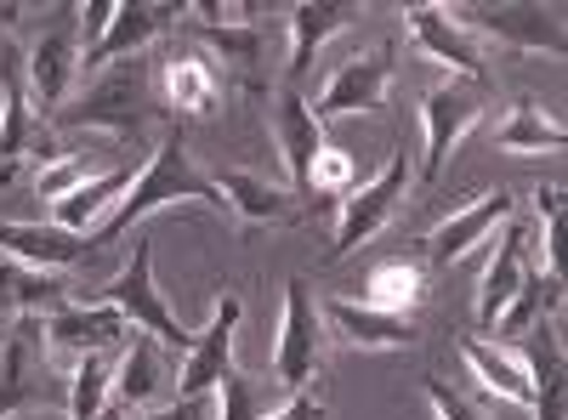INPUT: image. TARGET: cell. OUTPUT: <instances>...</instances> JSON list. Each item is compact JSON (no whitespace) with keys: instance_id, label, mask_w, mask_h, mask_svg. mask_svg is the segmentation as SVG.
I'll list each match as a JSON object with an SVG mask.
<instances>
[{"instance_id":"obj_21","label":"cell","mask_w":568,"mask_h":420,"mask_svg":"<svg viewBox=\"0 0 568 420\" xmlns=\"http://www.w3.org/2000/svg\"><path fill=\"white\" fill-rule=\"evenodd\" d=\"M0 256L63 273V267L91 256V239L85 233H69V227H52V222H0Z\"/></svg>"},{"instance_id":"obj_8","label":"cell","mask_w":568,"mask_h":420,"mask_svg":"<svg viewBox=\"0 0 568 420\" xmlns=\"http://www.w3.org/2000/svg\"><path fill=\"white\" fill-rule=\"evenodd\" d=\"M404 188H409V148H393V160L382 165V176H369L364 188H353L342 199V222H336V245H329L324 262H347L358 245H369L382 233L398 205H404Z\"/></svg>"},{"instance_id":"obj_20","label":"cell","mask_w":568,"mask_h":420,"mask_svg":"<svg viewBox=\"0 0 568 420\" xmlns=\"http://www.w3.org/2000/svg\"><path fill=\"white\" fill-rule=\"evenodd\" d=\"M176 18H182V7H149V0H142V7H114L103 40L91 45V52H80V69L98 74V69H109V63H120V58H142V45L160 40Z\"/></svg>"},{"instance_id":"obj_9","label":"cell","mask_w":568,"mask_h":420,"mask_svg":"<svg viewBox=\"0 0 568 420\" xmlns=\"http://www.w3.org/2000/svg\"><path fill=\"white\" fill-rule=\"evenodd\" d=\"M58 23L45 29L34 45H29V58H23V80H29V103L34 114H58L69 103V91H74V74H80V7H58L52 12Z\"/></svg>"},{"instance_id":"obj_11","label":"cell","mask_w":568,"mask_h":420,"mask_svg":"<svg viewBox=\"0 0 568 420\" xmlns=\"http://www.w3.org/2000/svg\"><path fill=\"white\" fill-rule=\"evenodd\" d=\"M324 307V330L329 347H353V352H404L420 341V324L409 313H382V307H364L347 296H329Z\"/></svg>"},{"instance_id":"obj_34","label":"cell","mask_w":568,"mask_h":420,"mask_svg":"<svg viewBox=\"0 0 568 420\" xmlns=\"http://www.w3.org/2000/svg\"><path fill=\"white\" fill-rule=\"evenodd\" d=\"M114 398V369L103 352H91L74 363V376H69V420H98Z\"/></svg>"},{"instance_id":"obj_28","label":"cell","mask_w":568,"mask_h":420,"mask_svg":"<svg viewBox=\"0 0 568 420\" xmlns=\"http://www.w3.org/2000/svg\"><path fill=\"white\" fill-rule=\"evenodd\" d=\"M194 40H205L211 52L240 74V85L251 98H267V34H262V23H233V29L194 23Z\"/></svg>"},{"instance_id":"obj_42","label":"cell","mask_w":568,"mask_h":420,"mask_svg":"<svg viewBox=\"0 0 568 420\" xmlns=\"http://www.w3.org/2000/svg\"><path fill=\"white\" fill-rule=\"evenodd\" d=\"M23 18V0H0V29H18Z\"/></svg>"},{"instance_id":"obj_40","label":"cell","mask_w":568,"mask_h":420,"mask_svg":"<svg viewBox=\"0 0 568 420\" xmlns=\"http://www.w3.org/2000/svg\"><path fill=\"white\" fill-rule=\"evenodd\" d=\"M109 18H114V0H91V7H80V52H91V45L103 40Z\"/></svg>"},{"instance_id":"obj_32","label":"cell","mask_w":568,"mask_h":420,"mask_svg":"<svg viewBox=\"0 0 568 420\" xmlns=\"http://www.w3.org/2000/svg\"><path fill=\"white\" fill-rule=\"evenodd\" d=\"M466 352V363H471V376H478L495 398H506V403H535V387H529V369L517 363L511 352H500V347H489V341H466L460 347Z\"/></svg>"},{"instance_id":"obj_18","label":"cell","mask_w":568,"mask_h":420,"mask_svg":"<svg viewBox=\"0 0 568 420\" xmlns=\"http://www.w3.org/2000/svg\"><path fill=\"white\" fill-rule=\"evenodd\" d=\"M160 103L176 120H211L222 109V74H216V63H205L194 45L171 52L160 63Z\"/></svg>"},{"instance_id":"obj_2","label":"cell","mask_w":568,"mask_h":420,"mask_svg":"<svg viewBox=\"0 0 568 420\" xmlns=\"http://www.w3.org/2000/svg\"><path fill=\"white\" fill-rule=\"evenodd\" d=\"M149 120H154V85H149V63L142 58H120V63L98 69L80 98L52 114L58 131H103L125 154H131V143L142 148Z\"/></svg>"},{"instance_id":"obj_24","label":"cell","mask_w":568,"mask_h":420,"mask_svg":"<svg viewBox=\"0 0 568 420\" xmlns=\"http://www.w3.org/2000/svg\"><path fill=\"white\" fill-rule=\"evenodd\" d=\"M524 273H529V227H524V222H506L500 245H495V256H489V267H484V285H478V324H484V330H495V318H500L506 301L517 296Z\"/></svg>"},{"instance_id":"obj_33","label":"cell","mask_w":568,"mask_h":420,"mask_svg":"<svg viewBox=\"0 0 568 420\" xmlns=\"http://www.w3.org/2000/svg\"><path fill=\"white\" fill-rule=\"evenodd\" d=\"M568 143V131L557 125V120H546L535 103H511V114L495 125V148L500 154H557Z\"/></svg>"},{"instance_id":"obj_30","label":"cell","mask_w":568,"mask_h":420,"mask_svg":"<svg viewBox=\"0 0 568 420\" xmlns=\"http://www.w3.org/2000/svg\"><path fill=\"white\" fill-rule=\"evenodd\" d=\"M557 307H562V278L529 267L524 285H517V296L506 301V313L495 318V330H500V341H517V336H529L535 324H546Z\"/></svg>"},{"instance_id":"obj_37","label":"cell","mask_w":568,"mask_h":420,"mask_svg":"<svg viewBox=\"0 0 568 420\" xmlns=\"http://www.w3.org/2000/svg\"><path fill=\"white\" fill-rule=\"evenodd\" d=\"M313 194H353V160L342 148H318L313 160Z\"/></svg>"},{"instance_id":"obj_6","label":"cell","mask_w":568,"mask_h":420,"mask_svg":"<svg viewBox=\"0 0 568 420\" xmlns=\"http://www.w3.org/2000/svg\"><path fill=\"white\" fill-rule=\"evenodd\" d=\"M40 154L45 165L63 160L58 154V136L29 103V80H23V58L18 52H0V182L18 176V160Z\"/></svg>"},{"instance_id":"obj_10","label":"cell","mask_w":568,"mask_h":420,"mask_svg":"<svg viewBox=\"0 0 568 420\" xmlns=\"http://www.w3.org/2000/svg\"><path fill=\"white\" fill-rule=\"evenodd\" d=\"M449 18L471 34V40H500L506 52H551L562 58V12L557 7H449Z\"/></svg>"},{"instance_id":"obj_1","label":"cell","mask_w":568,"mask_h":420,"mask_svg":"<svg viewBox=\"0 0 568 420\" xmlns=\"http://www.w3.org/2000/svg\"><path fill=\"white\" fill-rule=\"evenodd\" d=\"M171 205H205V211H222L227 216V199L216 194V182L205 171H194V160H187V120H171L165 143L149 154V165H142V176L125 188V199L98 222V233H91V250L120 239V233H131L136 222H149Z\"/></svg>"},{"instance_id":"obj_25","label":"cell","mask_w":568,"mask_h":420,"mask_svg":"<svg viewBox=\"0 0 568 420\" xmlns=\"http://www.w3.org/2000/svg\"><path fill=\"white\" fill-rule=\"evenodd\" d=\"M211 182H216V194L227 199V216H240L245 227H278V222H296L302 216L296 194L273 188V182H262L256 171H222Z\"/></svg>"},{"instance_id":"obj_23","label":"cell","mask_w":568,"mask_h":420,"mask_svg":"<svg viewBox=\"0 0 568 420\" xmlns=\"http://www.w3.org/2000/svg\"><path fill=\"white\" fill-rule=\"evenodd\" d=\"M136 176H142V154L120 160V165H114V171H103V176H91L85 188H74L69 199H58V205H52V227H69V233H85V239H91V233H98V222L125 199V188H131Z\"/></svg>"},{"instance_id":"obj_41","label":"cell","mask_w":568,"mask_h":420,"mask_svg":"<svg viewBox=\"0 0 568 420\" xmlns=\"http://www.w3.org/2000/svg\"><path fill=\"white\" fill-rule=\"evenodd\" d=\"M267 420H324V403L313 392H291V403H284L278 414H267Z\"/></svg>"},{"instance_id":"obj_27","label":"cell","mask_w":568,"mask_h":420,"mask_svg":"<svg viewBox=\"0 0 568 420\" xmlns=\"http://www.w3.org/2000/svg\"><path fill=\"white\" fill-rule=\"evenodd\" d=\"M517 347H524V363L529 369V387H535V420H562V330L546 318L535 324L529 336H517Z\"/></svg>"},{"instance_id":"obj_43","label":"cell","mask_w":568,"mask_h":420,"mask_svg":"<svg viewBox=\"0 0 568 420\" xmlns=\"http://www.w3.org/2000/svg\"><path fill=\"white\" fill-rule=\"evenodd\" d=\"M125 414H131V409H125V403H120V398H109V409H103V414H98V420H125Z\"/></svg>"},{"instance_id":"obj_44","label":"cell","mask_w":568,"mask_h":420,"mask_svg":"<svg viewBox=\"0 0 568 420\" xmlns=\"http://www.w3.org/2000/svg\"><path fill=\"white\" fill-rule=\"evenodd\" d=\"M211 420H216V414H211Z\"/></svg>"},{"instance_id":"obj_14","label":"cell","mask_w":568,"mask_h":420,"mask_svg":"<svg viewBox=\"0 0 568 420\" xmlns=\"http://www.w3.org/2000/svg\"><path fill=\"white\" fill-rule=\"evenodd\" d=\"M240 318H245V301L240 296H222L216 313L205 330H194V347L182 352V369H176V392L182 398H211L216 381H222V369L233 363V330H240Z\"/></svg>"},{"instance_id":"obj_22","label":"cell","mask_w":568,"mask_h":420,"mask_svg":"<svg viewBox=\"0 0 568 420\" xmlns=\"http://www.w3.org/2000/svg\"><path fill=\"white\" fill-rule=\"evenodd\" d=\"M69 301H74V285L63 273L0 256V307H7V313H18V318H52Z\"/></svg>"},{"instance_id":"obj_38","label":"cell","mask_w":568,"mask_h":420,"mask_svg":"<svg viewBox=\"0 0 568 420\" xmlns=\"http://www.w3.org/2000/svg\"><path fill=\"white\" fill-rule=\"evenodd\" d=\"M426 398H433V409H438V420H484V409H471L444 376H426Z\"/></svg>"},{"instance_id":"obj_7","label":"cell","mask_w":568,"mask_h":420,"mask_svg":"<svg viewBox=\"0 0 568 420\" xmlns=\"http://www.w3.org/2000/svg\"><path fill=\"white\" fill-rule=\"evenodd\" d=\"M29 409H52V347H45L40 318H18L0 347V420Z\"/></svg>"},{"instance_id":"obj_15","label":"cell","mask_w":568,"mask_h":420,"mask_svg":"<svg viewBox=\"0 0 568 420\" xmlns=\"http://www.w3.org/2000/svg\"><path fill=\"white\" fill-rule=\"evenodd\" d=\"M404 29H409V40H415V52H426L433 63H444V69H455V74H466V80L484 85V45L449 18V7H438V0H420V7L404 12Z\"/></svg>"},{"instance_id":"obj_16","label":"cell","mask_w":568,"mask_h":420,"mask_svg":"<svg viewBox=\"0 0 568 420\" xmlns=\"http://www.w3.org/2000/svg\"><path fill=\"white\" fill-rule=\"evenodd\" d=\"M45 330V347L52 352H74V358H91V352H114L125 341V313L120 307H98V301H69L63 313L40 318Z\"/></svg>"},{"instance_id":"obj_17","label":"cell","mask_w":568,"mask_h":420,"mask_svg":"<svg viewBox=\"0 0 568 420\" xmlns=\"http://www.w3.org/2000/svg\"><path fill=\"white\" fill-rule=\"evenodd\" d=\"M364 18L358 0H302V7H291V63H284V85H302L324 52L329 34H342Z\"/></svg>"},{"instance_id":"obj_19","label":"cell","mask_w":568,"mask_h":420,"mask_svg":"<svg viewBox=\"0 0 568 420\" xmlns=\"http://www.w3.org/2000/svg\"><path fill=\"white\" fill-rule=\"evenodd\" d=\"M511 205H517V199L500 188V194H484L478 205H466V211L444 216V222L420 239V245H426V262H433V267H455L466 250H478V245L489 239V233L511 216Z\"/></svg>"},{"instance_id":"obj_13","label":"cell","mask_w":568,"mask_h":420,"mask_svg":"<svg viewBox=\"0 0 568 420\" xmlns=\"http://www.w3.org/2000/svg\"><path fill=\"white\" fill-rule=\"evenodd\" d=\"M267 125H273V143L284 154V171H291L296 194L307 199L313 194V160L324 148V125H318L313 103L302 98L296 85H278L273 98H267Z\"/></svg>"},{"instance_id":"obj_5","label":"cell","mask_w":568,"mask_h":420,"mask_svg":"<svg viewBox=\"0 0 568 420\" xmlns=\"http://www.w3.org/2000/svg\"><path fill=\"white\" fill-rule=\"evenodd\" d=\"M420 125H426V160L420 182H438L449 154L484 125V85L478 80H444L420 98Z\"/></svg>"},{"instance_id":"obj_26","label":"cell","mask_w":568,"mask_h":420,"mask_svg":"<svg viewBox=\"0 0 568 420\" xmlns=\"http://www.w3.org/2000/svg\"><path fill=\"white\" fill-rule=\"evenodd\" d=\"M165 387H176V369H171V358L160 352V341H149V336H136L125 352H120V369H114V398L125 403V409H154L160 398H165Z\"/></svg>"},{"instance_id":"obj_36","label":"cell","mask_w":568,"mask_h":420,"mask_svg":"<svg viewBox=\"0 0 568 420\" xmlns=\"http://www.w3.org/2000/svg\"><path fill=\"white\" fill-rule=\"evenodd\" d=\"M535 211H540V227H546V267L551 278H562V188H535Z\"/></svg>"},{"instance_id":"obj_4","label":"cell","mask_w":568,"mask_h":420,"mask_svg":"<svg viewBox=\"0 0 568 420\" xmlns=\"http://www.w3.org/2000/svg\"><path fill=\"white\" fill-rule=\"evenodd\" d=\"M85 301H98V307H120V313H125V324H136L142 336H154V341H160V347H171V352H187V347H194V330H182V324L171 318V307H165V296L154 290V239H149V233H136L131 262L109 278L103 290H91Z\"/></svg>"},{"instance_id":"obj_3","label":"cell","mask_w":568,"mask_h":420,"mask_svg":"<svg viewBox=\"0 0 568 420\" xmlns=\"http://www.w3.org/2000/svg\"><path fill=\"white\" fill-rule=\"evenodd\" d=\"M329 363V330L313 278H284V313H278V341H273V381L284 392H307L313 376Z\"/></svg>"},{"instance_id":"obj_35","label":"cell","mask_w":568,"mask_h":420,"mask_svg":"<svg viewBox=\"0 0 568 420\" xmlns=\"http://www.w3.org/2000/svg\"><path fill=\"white\" fill-rule=\"evenodd\" d=\"M103 171H114L103 154H74V160H52V165H40V182H34V188H40V199H69L74 188H85V182L91 176H103Z\"/></svg>"},{"instance_id":"obj_29","label":"cell","mask_w":568,"mask_h":420,"mask_svg":"<svg viewBox=\"0 0 568 420\" xmlns=\"http://www.w3.org/2000/svg\"><path fill=\"white\" fill-rule=\"evenodd\" d=\"M284 403H291V392H284L278 381H256L240 363H227L222 381H216V420H267Z\"/></svg>"},{"instance_id":"obj_31","label":"cell","mask_w":568,"mask_h":420,"mask_svg":"<svg viewBox=\"0 0 568 420\" xmlns=\"http://www.w3.org/2000/svg\"><path fill=\"white\" fill-rule=\"evenodd\" d=\"M420 296H426V267H420V262H409V256L375 262V267L364 273V307H382V313H409Z\"/></svg>"},{"instance_id":"obj_39","label":"cell","mask_w":568,"mask_h":420,"mask_svg":"<svg viewBox=\"0 0 568 420\" xmlns=\"http://www.w3.org/2000/svg\"><path fill=\"white\" fill-rule=\"evenodd\" d=\"M216 414V398H176L171 409H142L136 420H211Z\"/></svg>"},{"instance_id":"obj_12","label":"cell","mask_w":568,"mask_h":420,"mask_svg":"<svg viewBox=\"0 0 568 420\" xmlns=\"http://www.w3.org/2000/svg\"><path fill=\"white\" fill-rule=\"evenodd\" d=\"M393 69H398V63H393V45H369V52L347 58V63L336 69V80H329V85L318 91V103H313L318 125H324V120H342V114H369V109H387Z\"/></svg>"}]
</instances>
